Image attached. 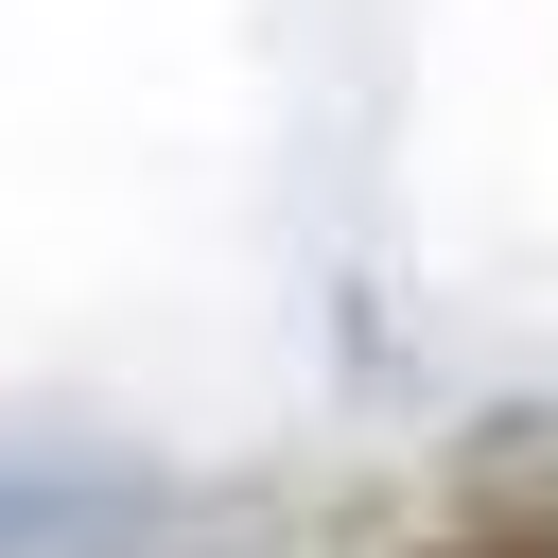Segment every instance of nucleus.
<instances>
[{
  "label": "nucleus",
  "mask_w": 558,
  "mask_h": 558,
  "mask_svg": "<svg viewBox=\"0 0 558 558\" xmlns=\"http://www.w3.org/2000/svg\"><path fill=\"white\" fill-rule=\"evenodd\" d=\"M401 558H558V488H506V506H453L436 541H401Z\"/></svg>",
  "instance_id": "1"
}]
</instances>
